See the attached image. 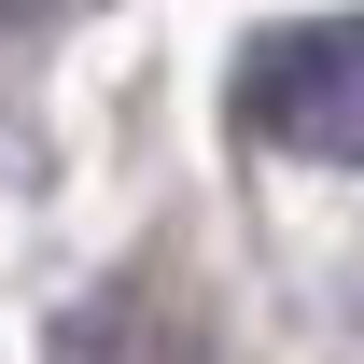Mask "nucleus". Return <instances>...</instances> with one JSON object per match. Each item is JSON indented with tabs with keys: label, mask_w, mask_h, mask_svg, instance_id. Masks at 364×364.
Segmentation results:
<instances>
[{
	"label": "nucleus",
	"mask_w": 364,
	"mask_h": 364,
	"mask_svg": "<svg viewBox=\"0 0 364 364\" xmlns=\"http://www.w3.org/2000/svg\"><path fill=\"white\" fill-rule=\"evenodd\" d=\"M238 127L280 154H322V168H364V14L267 28L238 56Z\"/></svg>",
	"instance_id": "1"
},
{
	"label": "nucleus",
	"mask_w": 364,
	"mask_h": 364,
	"mask_svg": "<svg viewBox=\"0 0 364 364\" xmlns=\"http://www.w3.org/2000/svg\"><path fill=\"white\" fill-rule=\"evenodd\" d=\"M43 364H210V336L182 322V294H154V280H112V294H85V309L43 336Z\"/></svg>",
	"instance_id": "2"
}]
</instances>
